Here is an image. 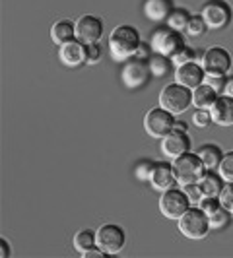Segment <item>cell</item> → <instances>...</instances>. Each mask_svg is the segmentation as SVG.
Masks as SVG:
<instances>
[{
  "mask_svg": "<svg viewBox=\"0 0 233 258\" xmlns=\"http://www.w3.org/2000/svg\"><path fill=\"white\" fill-rule=\"evenodd\" d=\"M212 113V120L218 126H233V97L221 93L218 95L214 107L210 109Z\"/></svg>",
  "mask_w": 233,
  "mask_h": 258,
  "instance_id": "17",
  "label": "cell"
},
{
  "mask_svg": "<svg viewBox=\"0 0 233 258\" xmlns=\"http://www.w3.org/2000/svg\"><path fill=\"white\" fill-rule=\"evenodd\" d=\"M150 76H152V72H150L148 60H140V58H134V56L125 62L123 72H121V80L129 90L144 88L150 82Z\"/></svg>",
  "mask_w": 233,
  "mask_h": 258,
  "instance_id": "11",
  "label": "cell"
},
{
  "mask_svg": "<svg viewBox=\"0 0 233 258\" xmlns=\"http://www.w3.org/2000/svg\"><path fill=\"white\" fill-rule=\"evenodd\" d=\"M97 246L107 254H119L127 245V233L116 223H103L97 229Z\"/></svg>",
  "mask_w": 233,
  "mask_h": 258,
  "instance_id": "10",
  "label": "cell"
},
{
  "mask_svg": "<svg viewBox=\"0 0 233 258\" xmlns=\"http://www.w3.org/2000/svg\"><path fill=\"white\" fill-rule=\"evenodd\" d=\"M72 245H74V248H76L80 254L88 252L90 248L97 246V231H93L90 227L80 229V231H76L74 239H72Z\"/></svg>",
  "mask_w": 233,
  "mask_h": 258,
  "instance_id": "23",
  "label": "cell"
},
{
  "mask_svg": "<svg viewBox=\"0 0 233 258\" xmlns=\"http://www.w3.org/2000/svg\"><path fill=\"white\" fill-rule=\"evenodd\" d=\"M218 95H220V93L204 82V84H200L198 88L193 90V105L196 109H208V111H210V109L214 107V103H216Z\"/></svg>",
  "mask_w": 233,
  "mask_h": 258,
  "instance_id": "20",
  "label": "cell"
},
{
  "mask_svg": "<svg viewBox=\"0 0 233 258\" xmlns=\"http://www.w3.org/2000/svg\"><path fill=\"white\" fill-rule=\"evenodd\" d=\"M161 152L169 159H175V157L187 154V152H193V144H191V138H189V132L173 128L161 140Z\"/></svg>",
  "mask_w": 233,
  "mask_h": 258,
  "instance_id": "13",
  "label": "cell"
},
{
  "mask_svg": "<svg viewBox=\"0 0 233 258\" xmlns=\"http://www.w3.org/2000/svg\"><path fill=\"white\" fill-rule=\"evenodd\" d=\"M103 22L97 16L91 14H84L76 20V39L82 41L84 45H93L99 43L103 37Z\"/></svg>",
  "mask_w": 233,
  "mask_h": 258,
  "instance_id": "12",
  "label": "cell"
},
{
  "mask_svg": "<svg viewBox=\"0 0 233 258\" xmlns=\"http://www.w3.org/2000/svg\"><path fill=\"white\" fill-rule=\"evenodd\" d=\"M223 184H225V181L221 179V175L216 169H208L204 173V177L200 179V186H202L204 196H218L220 198Z\"/></svg>",
  "mask_w": 233,
  "mask_h": 258,
  "instance_id": "21",
  "label": "cell"
},
{
  "mask_svg": "<svg viewBox=\"0 0 233 258\" xmlns=\"http://www.w3.org/2000/svg\"><path fill=\"white\" fill-rule=\"evenodd\" d=\"M208 31V26L206 22H204V18L200 16V14H196L191 18V22H189V26H187V35H191V37H200V35H204Z\"/></svg>",
  "mask_w": 233,
  "mask_h": 258,
  "instance_id": "28",
  "label": "cell"
},
{
  "mask_svg": "<svg viewBox=\"0 0 233 258\" xmlns=\"http://www.w3.org/2000/svg\"><path fill=\"white\" fill-rule=\"evenodd\" d=\"M181 188L185 190V194L189 196V200H191V204H193V206H198V204H200V200L204 198V192H202L200 182H189V184H183Z\"/></svg>",
  "mask_w": 233,
  "mask_h": 258,
  "instance_id": "30",
  "label": "cell"
},
{
  "mask_svg": "<svg viewBox=\"0 0 233 258\" xmlns=\"http://www.w3.org/2000/svg\"><path fill=\"white\" fill-rule=\"evenodd\" d=\"M159 105L173 115H183L193 105V90L185 88L179 82H171L159 91Z\"/></svg>",
  "mask_w": 233,
  "mask_h": 258,
  "instance_id": "4",
  "label": "cell"
},
{
  "mask_svg": "<svg viewBox=\"0 0 233 258\" xmlns=\"http://www.w3.org/2000/svg\"><path fill=\"white\" fill-rule=\"evenodd\" d=\"M231 220H233L231 212L221 206L216 214H212V216H210V227H212V229H223V227H227V225H229V221Z\"/></svg>",
  "mask_w": 233,
  "mask_h": 258,
  "instance_id": "26",
  "label": "cell"
},
{
  "mask_svg": "<svg viewBox=\"0 0 233 258\" xmlns=\"http://www.w3.org/2000/svg\"><path fill=\"white\" fill-rule=\"evenodd\" d=\"M191 206H193V204H191L189 196L185 194V190H183L179 184L173 186V188L163 190L161 196H159V212H161L167 220L177 221Z\"/></svg>",
  "mask_w": 233,
  "mask_h": 258,
  "instance_id": "7",
  "label": "cell"
},
{
  "mask_svg": "<svg viewBox=\"0 0 233 258\" xmlns=\"http://www.w3.org/2000/svg\"><path fill=\"white\" fill-rule=\"evenodd\" d=\"M196 154L202 157V161H204V165L208 169H216V171H218L221 159H223V152H221L220 146H216V144H202L196 150Z\"/></svg>",
  "mask_w": 233,
  "mask_h": 258,
  "instance_id": "22",
  "label": "cell"
},
{
  "mask_svg": "<svg viewBox=\"0 0 233 258\" xmlns=\"http://www.w3.org/2000/svg\"><path fill=\"white\" fill-rule=\"evenodd\" d=\"M140 43V33L134 26H116L109 35V54L116 62H127L136 54Z\"/></svg>",
  "mask_w": 233,
  "mask_h": 258,
  "instance_id": "1",
  "label": "cell"
},
{
  "mask_svg": "<svg viewBox=\"0 0 233 258\" xmlns=\"http://www.w3.org/2000/svg\"><path fill=\"white\" fill-rule=\"evenodd\" d=\"M150 49H152V47H148V45L140 43V47H138V51H136V54H134V58H140V60H150Z\"/></svg>",
  "mask_w": 233,
  "mask_h": 258,
  "instance_id": "37",
  "label": "cell"
},
{
  "mask_svg": "<svg viewBox=\"0 0 233 258\" xmlns=\"http://www.w3.org/2000/svg\"><path fill=\"white\" fill-rule=\"evenodd\" d=\"M191 12L185 10V8H175L173 12L169 14V18L165 20V26H169L171 29H177V31H187V26L191 22Z\"/></svg>",
  "mask_w": 233,
  "mask_h": 258,
  "instance_id": "25",
  "label": "cell"
},
{
  "mask_svg": "<svg viewBox=\"0 0 233 258\" xmlns=\"http://www.w3.org/2000/svg\"><path fill=\"white\" fill-rule=\"evenodd\" d=\"M175 122H177V115L157 105V107H152L144 116V130L148 132V136H152L155 140H163L175 128Z\"/></svg>",
  "mask_w": 233,
  "mask_h": 258,
  "instance_id": "5",
  "label": "cell"
},
{
  "mask_svg": "<svg viewBox=\"0 0 233 258\" xmlns=\"http://www.w3.org/2000/svg\"><path fill=\"white\" fill-rule=\"evenodd\" d=\"M227 76H229V74H227ZM227 76H206L204 82H206L208 86H212V88L221 95L223 90H225V84H227Z\"/></svg>",
  "mask_w": 233,
  "mask_h": 258,
  "instance_id": "35",
  "label": "cell"
},
{
  "mask_svg": "<svg viewBox=\"0 0 233 258\" xmlns=\"http://www.w3.org/2000/svg\"><path fill=\"white\" fill-rule=\"evenodd\" d=\"M193 60H198V51H194L193 47H189V45H185L175 56H171V62H173L175 68L181 64H187V62H193Z\"/></svg>",
  "mask_w": 233,
  "mask_h": 258,
  "instance_id": "27",
  "label": "cell"
},
{
  "mask_svg": "<svg viewBox=\"0 0 233 258\" xmlns=\"http://www.w3.org/2000/svg\"><path fill=\"white\" fill-rule=\"evenodd\" d=\"M218 173L221 175V179L225 182H233V150L223 154V159H221L220 167H218Z\"/></svg>",
  "mask_w": 233,
  "mask_h": 258,
  "instance_id": "29",
  "label": "cell"
},
{
  "mask_svg": "<svg viewBox=\"0 0 233 258\" xmlns=\"http://www.w3.org/2000/svg\"><path fill=\"white\" fill-rule=\"evenodd\" d=\"M200 64L206 76H227L231 70V54L223 47H210L202 52Z\"/></svg>",
  "mask_w": 233,
  "mask_h": 258,
  "instance_id": "9",
  "label": "cell"
},
{
  "mask_svg": "<svg viewBox=\"0 0 233 258\" xmlns=\"http://www.w3.org/2000/svg\"><path fill=\"white\" fill-rule=\"evenodd\" d=\"M171 58L169 56H163V54H152L150 56V60H148V66H150V72H152V76L155 78H163L169 74V70H171Z\"/></svg>",
  "mask_w": 233,
  "mask_h": 258,
  "instance_id": "24",
  "label": "cell"
},
{
  "mask_svg": "<svg viewBox=\"0 0 233 258\" xmlns=\"http://www.w3.org/2000/svg\"><path fill=\"white\" fill-rule=\"evenodd\" d=\"M223 93H225V95H229V97H233V74L231 76H227V84H225Z\"/></svg>",
  "mask_w": 233,
  "mask_h": 258,
  "instance_id": "40",
  "label": "cell"
},
{
  "mask_svg": "<svg viewBox=\"0 0 233 258\" xmlns=\"http://www.w3.org/2000/svg\"><path fill=\"white\" fill-rule=\"evenodd\" d=\"M101 60V47L99 43H93V45H88V58H86V64H97Z\"/></svg>",
  "mask_w": 233,
  "mask_h": 258,
  "instance_id": "36",
  "label": "cell"
},
{
  "mask_svg": "<svg viewBox=\"0 0 233 258\" xmlns=\"http://www.w3.org/2000/svg\"><path fill=\"white\" fill-rule=\"evenodd\" d=\"M154 165H155L154 161H140V163H136V167H134V177H136L138 181H150Z\"/></svg>",
  "mask_w": 233,
  "mask_h": 258,
  "instance_id": "33",
  "label": "cell"
},
{
  "mask_svg": "<svg viewBox=\"0 0 233 258\" xmlns=\"http://www.w3.org/2000/svg\"><path fill=\"white\" fill-rule=\"evenodd\" d=\"M173 169H175L179 186L189 184V182H200V179L204 177V173L208 171V167L202 161V157L196 152H187V154L175 157L173 159Z\"/></svg>",
  "mask_w": 233,
  "mask_h": 258,
  "instance_id": "3",
  "label": "cell"
},
{
  "mask_svg": "<svg viewBox=\"0 0 233 258\" xmlns=\"http://www.w3.org/2000/svg\"><path fill=\"white\" fill-rule=\"evenodd\" d=\"M220 202L225 210H229L233 216V182H225L220 194Z\"/></svg>",
  "mask_w": 233,
  "mask_h": 258,
  "instance_id": "34",
  "label": "cell"
},
{
  "mask_svg": "<svg viewBox=\"0 0 233 258\" xmlns=\"http://www.w3.org/2000/svg\"><path fill=\"white\" fill-rule=\"evenodd\" d=\"M208 29H225L233 20V8L225 0H206L200 8Z\"/></svg>",
  "mask_w": 233,
  "mask_h": 258,
  "instance_id": "8",
  "label": "cell"
},
{
  "mask_svg": "<svg viewBox=\"0 0 233 258\" xmlns=\"http://www.w3.org/2000/svg\"><path fill=\"white\" fill-rule=\"evenodd\" d=\"M175 128H177V130H185V132H189V124H187V122H183V120H179V118H177V122H175Z\"/></svg>",
  "mask_w": 233,
  "mask_h": 258,
  "instance_id": "41",
  "label": "cell"
},
{
  "mask_svg": "<svg viewBox=\"0 0 233 258\" xmlns=\"http://www.w3.org/2000/svg\"><path fill=\"white\" fill-rule=\"evenodd\" d=\"M150 184L154 190H167V188H173L177 186V175H175V169H173V163H155L154 171H152V177H150Z\"/></svg>",
  "mask_w": 233,
  "mask_h": 258,
  "instance_id": "16",
  "label": "cell"
},
{
  "mask_svg": "<svg viewBox=\"0 0 233 258\" xmlns=\"http://www.w3.org/2000/svg\"><path fill=\"white\" fill-rule=\"evenodd\" d=\"M144 16L152 22H165L173 12V0H144Z\"/></svg>",
  "mask_w": 233,
  "mask_h": 258,
  "instance_id": "18",
  "label": "cell"
},
{
  "mask_svg": "<svg viewBox=\"0 0 233 258\" xmlns=\"http://www.w3.org/2000/svg\"><path fill=\"white\" fill-rule=\"evenodd\" d=\"M82 256L84 258H101V256H107V252H105L103 248H99V246H93V248H90L88 252H84Z\"/></svg>",
  "mask_w": 233,
  "mask_h": 258,
  "instance_id": "39",
  "label": "cell"
},
{
  "mask_svg": "<svg viewBox=\"0 0 233 258\" xmlns=\"http://www.w3.org/2000/svg\"><path fill=\"white\" fill-rule=\"evenodd\" d=\"M198 206L202 208V212L210 218L212 214H216V212L221 208V202H220V198H218V196H204V198L200 200V204H198Z\"/></svg>",
  "mask_w": 233,
  "mask_h": 258,
  "instance_id": "32",
  "label": "cell"
},
{
  "mask_svg": "<svg viewBox=\"0 0 233 258\" xmlns=\"http://www.w3.org/2000/svg\"><path fill=\"white\" fill-rule=\"evenodd\" d=\"M177 227L183 237L191 241H200L210 233V218L202 212L200 206H191L181 218L177 220Z\"/></svg>",
  "mask_w": 233,
  "mask_h": 258,
  "instance_id": "2",
  "label": "cell"
},
{
  "mask_svg": "<svg viewBox=\"0 0 233 258\" xmlns=\"http://www.w3.org/2000/svg\"><path fill=\"white\" fill-rule=\"evenodd\" d=\"M59 58L61 62L68 68H76V66L86 64V58H88V45H84L82 41L72 39L65 45L59 47Z\"/></svg>",
  "mask_w": 233,
  "mask_h": 258,
  "instance_id": "14",
  "label": "cell"
},
{
  "mask_svg": "<svg viewBox=\"0 0 233 258\" xmlns=\"http://www.w3.org/2000/svg\"><path fill=\"white\" fill-rule=\"evenodd\" d=\"M204 78H206V72L198 60H193V62H187V64L175 68V82H179L181 86L191 88V90L204 84Z\"/></svg>",
  "mask_w": 233,
  "mask_h": 258,
  "instance_id": "15",
  "label": "cell"
},
{
  "mask_svg": "<svg viewBox=\"0 0 233 258\" xmlns=\"http://www.w3.org/2000/svg\"><path fill=\"white\" fill-rule=\"evenodd\" d=\"M185 45H187V41L183 37V31L171 29L169 26L157 27L152 33V39H150L152 51L157 52V54H163V56H169V58L175 56Z\"/></svg>",
  "mask_w": 233,
  "mask_h": 258,
  "instance_id": "6",
  "label": "cell"
},
{
  "mask_svg": "<svg viewBox=\"0 0 233 258\" xmlns=\"http://www.w3.org/2000/svg\"><path fill=\"white\" fill-rule=\"evenodd\" d=\"M10 243L6 237H0V258H10Z\"/></svg>",
  "mask_w": 233,
  "mask_h": 258,
  "instance_id": "38",
  "label": "cell"
},
{
  "mask_svg": "<svg viewBox=\"0 0 233 258\" xmlns=\"http://www.w3.org/2000/svg\"><path fill=\"white\" fill-rule=\"evenodd\" d=\"M51 39L52 43H56L59 47L68 43V41H72V39H76V22L66 20V18L54 22L51 27Z\"/></svg>",
  "mask_w": 233,
  "mask_h": 258,
  "instance_id": "19",
  "label": "cell"
},
{
  "mask_svg": "<svg viewBox=\"0 0 233 258\" xmlns=\"http://www.w3.org/2000/svg\"><path fill=\"white\" fill-rule=\"evenodd\" d=\"M212 122H214L212 120V113L208 109H196L193 113V124L196 128H206Z\"/></svg>",
  "mask_w": 233,
  "mask_h": 258,
  "instance_id": "31",
  "label": "cell"
}]
</instances>
